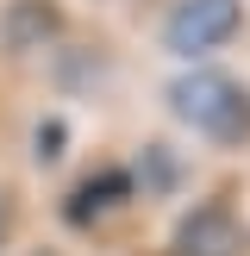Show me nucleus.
Wrapping results in <instances>:
<instances>
[{
    "mask_svg": "<svg viewBox=\"0 0 250 256\" xmlns=\"http://www.w3.org/2000/svg\"><path fill=\"white\" fill-rule=\"evenodd\" d=\"M0 25H6V44H44L50 32H62V12L50 0H12Z\"/></svg>",
    "mask_w": 250,
    "mask_h": 256,
    "instance_id": "5",
    "label": "nucleus"
},
{
    "mask_svg": "<svg viewBox=\"0 0 250 256\" xmlns=\"http://www.w3.org/2000/svg\"><path fill=\"white\" fill-rule=\"evenodd\" d=\"M244 32V0H182L162 25V44L175 56H206V50H225Z\"/></svg>",
    "mask_w": 250,
    "mask_h": 256,
    "instance_id": "2",
    "label": "nucleus"
},
{
    "mask_svg": "<svg viewBox=\"0 0 250 256\" xmlns=\"http://www.w3.org/2000/svg\"><path fill=\"white\" fill-rule=\"evenodd\" d=\"M175 256H244V225H238L232 206H219V200H206V206H194L182 225H175Z\"/></svg>",
    "mask_w": 250,
    "mask_h": 256,
    "instance_id": "3",
    "label": "nucleus"
},
{
    "mask_svg": "<svg viewBox=\"0 0 250 256\" xmlns=\"http://www.w3.org/2000/svg\"><path fill=\"white\" fill-rule=\"evenodd\" d=\"M56 144H62V125L50 119V125H44V144H38V150H44V156H56Z\"/></svg>",
    "mask_w": 250,
    "mask_h": 256,
    "instance_id": "6",
    "label": "nucleus"
},
{
    "mask_svg": "<svg viewBox=\"0 0 250 256\" xmlns=\"http://www.w3.org/2000/svg\"><path fill=\"white\" fill-rule=\"evenodd\" d=\"M169 112L212 144H250V88L225 69H188L169 82Z\"/></svg>",
    "mask_w": 250,
    "mask_h": 256,
    "instance_id": "1",
    "label": "nucleus"
},
{
    "mask_svg": "<svg viewBox=\"0 0 250 256\" xmlns=\"http://www.w3.org/2000/svg\"><path fill=\"white\" fill-rule=\"evenodd\" d=\"M125 194H132V169H100V175H88V182L62 200V219L94 225L106 206H125Z\"/></svg>",
    "mask_w": 250,
    "mask_h": 256,
    "instance_id": "4",
    "label": "nucleus"
},
{
    "mask_svg": "<svg viewBox=\"0 0 250 256\" xmlns=\"http://www.w3.org/2000/svg\"><path fill=\"white\" fill-rule=\"evenodd\" d=\"M6 232H12V200H6V188H0V244H6Z\"/></svg>",
    "mask_w": 250,
    "mask_h": 256,
    "instance_id": "7",
    "label": "nucleus"
}]
</instances>
